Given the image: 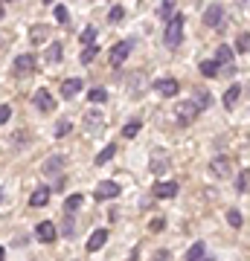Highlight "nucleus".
<instances>
[{"instance_id":"4468645a","label":"nucleus","mask_w":250,"mask_h":261,"mask_svg":"<svg viewBox=\"0 0 250 261\" xmlns=\"http://www.w3.org/2000/svg\"><path fill=\"white\" fill-rule=\"evenodd\" d=\"M213 61H215L218 67H230V64H233V47H227V44H218Z\"/></svg>"},{"instance_id":"cd10ccee","label":"nucleus","mask_w":250,"mask_h":261,"mask_svg":"<svg viewBox=\"0 0 250 261\" xmlns=\"http://www.w3.org/2000/svg\"><path fill=\"white\" fill-rule=\"evenodd\" d=\"M137 134H140V119L128 122V125H122V137H125V140H134Z\"/></svg>"},{"instance_id":"0eeeda50","label":"nucleus","mask_w":250,"mask_h":261,"mask_svg":"<svg viewBox=\"0 0 250 261\" xmlns=\"http://www.w3.org/2000/svg\"><path fill=\"white\" fill-rule=\"evenodd\" d=\"M93 197H96V200H113V197H120V186H117L113 180H102V183L96 186V192H93Z\"/></svg>"},{"instance_id":"79ce46f5","label":"nucleus","mask_w":250,"mask_h":261,"mask_svg":"<svg viewBox=\"0 0 250 261\" xmlns=\"http://www.w3.org/2000/svg\"><path fill=\"white\" fill-rule=\"evenodd\" d=\"M3 15H6V6H3V0H0V18H3Z\"/></svg>"},{"instance_id":"ddd939ff","label":"nucleus","mask_w":250,"mask_h":261,"mask_svg":"<svg viewBox=\"0 0 250 261\" xmlns=\"http://www.w3.org/2000/svg\"><path fill=\"white\" fill-rule=\"evenodd\" d=\"M105 244H108V229H93L90 238H87V252L102 250Z\"/></svg>"},{"instance_id":"e433bc0d","label":"nucleus","mask_w":250,"mask_h":261,"mask_svg":"<svg viewBox=\"0 0 250 261\" xmlns=\"http://www.w3.org/2000/svg\"><path fill=\"white\" fill-rule=\"evenodd\" d=\"M56 20H58V23H67V20H70V12H67V6H56Z\"/></svg>"},{"instance_id":"f3484780","label":"nucleus","mask_w":250,"mask_h":261,"mask_svg":"<svg viewBox=\"0 0 250 261\" xmlns=\"http://www.w3.org/2000/svg\"><path fill=\"white\" fill-rule=\"evenodd\" d=\"M210 168H213V174H218V177H227V174H230V160L215 157L213 163H210Z\"/></svg>"},{"instance_id":"bb28decb","label":"nucleus","mask_w":250,"mask_h":261,"mask_svg":"<svg viewBox=\"0 0 250 261\" xmlns=\"http://www.w3.org/2000/svg\"><path fill=\"white\" fill-rule=\"evenodd\" d=\"M157 15H160V18H166V20H172V18L177 15V12H175V3H172V0H163V6L157 9Z\"/></svg>"},{"instance_id":"2eb2a0df","label":"nucleus","mask_w":250,"mask_h":261,"mask_svg":"<svg viewBox=\"0 0 250 261\" xmlns=\"http://www.w3.org/2000/svg\"><path fill=\"white\" fill-rule=\"evenodd\" d=\"M47 38H50V27H44V23H35V27L29 29V41H32V44H44Z\"/></svg>"},{"instance_id":"5701e85b","label":"nucleus","mask_w":250,"mask_h":261,"mask_svg":"<svg viewBox=\"0 0 250 261\" xmlns=\"http://www.w3.org/2000/svg\"><path fill=\"white\" fill-rule=\"evenodd\" d=\"M195 105H198V111H207L210 105H213V93H207V90H198L195 93V99H192Z\"/></svg>"},{"instance_id":"39448f33","label":"nucleus","mask_w":250,"mask_h":261,"mask_svg":"<svg viewBox=\"0 0 250 261\" xmlns=\"http://www.w3.org/2000/svg\"><path fill=\"white\" fill-rule=\"evenodd\" d=\"M198 113H201V111H198V105H195L192 99H189V102H177L175 105V116L180 122H195V119H198Z\"/></svg>"},{"instance_id":"7ed1b4c3","label":"nucleus","mask_w":250,"mask_h":261,"mask_svg":"<svg viewBox=\"0 0 250 261\" xmlns=\"http://www.w3.org/2000/svg\"><path fill=\"white\" fill-rule=\"evenodd\" d=\"M12 73L18 75V79H24V75H32L35 73V56L32 53H24V56L15 58V64H12Z\"/></svg>"},{"instance_id":"f257e3e1","label":"nucleus","mask_w":250,"mask_h":261,"mask_svg":"<svg viewBox=\"0 0 250 261\" xmlns=\"http://www.w3.org/2000/svg\"><path fill=\"white\" fill-rule=\"evenodd\" d=\"M184 15H175V18L166 23V32H163V44L169 49H177L180 47V41H184Z\"/></svg>"},{"instance_id":"dca6fc26","label":"nucleus","mask_w":250,"mask_h":261,"mask_svg":"<svg viewBox=\"0 0 250 261\" xmlns=\"http://www.w3.org/2000/svg\"><path fill=\"white\" fill-rule=\"evenodd\" d=\"M239 96H241V84H230L227 87V93H224V108H236V102H239Z\"/></svg>"},{"instance_id":"4c0bfd02","label":"nucleus","mask_w":250,"mask_h":261,"mask_svg":"<svg viewBox=\"0 0 250 261\" xmlns=\"http://www.w3.org/2000/svg\"><path fill=\"white\" fill-rule=\"evenodd\" d=\"M12 119V108L9 105H0V125H6Z\"/></svg>"},{"instance_id":"aec40b11","label":"nucleus","mask_w":250,"mask_h":261,"mask_svg":"<svg viewBox=\"0 0 250 261\" xmlns=\"http://www.w3.org/2000/svg\"><path fill=\"white\" fill-rule=\"evenodd\" d=\"M61 166H64V157H61V154H56V157H47L44 174H58V171H61Z\"/></svg>"},{"instance_id":"6ab92c4d","label":"nucleus","mask_w":250,"mask_h":261,"mask_svg":"<svg viewBox=\"0 0 250 261\" xmlns=\"http://www.w3.org/2000/svg\"><path fill=\"white\" fill-rule=\"evenodd\" d=\"M201 258H207V247H204V241H195L186 250V261H201Z\"/></svg>"},{"instance_id":"473e14b6","label":"nucleus","mask_w":250,"mask_h":261,"mask_svg":"<svg viewBox=\"0 0 250 261\" xmlns=\"http://www.w3.org/2000/svg\"><path fill=\"white\" fill-rule=\"evenodd\" d=\"M96 56H99V47L93 44V47H87V49H84V53H82V61H84V64H90V61H93V58H96Z\"/></svg>"},{"instance_id":"f704fd0d","label":"nucleus","mask_w":250,"mask_h":261,"mask_svg":"<svg viewBox=\"0 0 250 261\" xmlns=\"http://www.w3.org/2000/svg\"><path fill=\"white\" fill-rule=\"evenodd\" d=\"M70 128H73V125H70L67 119H61V122L56 125V137H67V134H70Z\"/></svg>"},{"instance_id":"412c9836","label":"nucleus","mask_w":250,"mask_h":261,"mask_svg":"<svg viewBox=\"0 0 250 261\" xmlns=\"http://www.w3.org/2000/svg\"><path fill=\"white\" fill-rule=\"evenodd\" d=\"M61 58H64V47H61V44H50V47H47V61H50V64H58V61H61Z\"/></svg>"},{"instance_id":"f03ea898","label":"nucleus","mask_w":250,"mask_h":261,"mask_svg":"<svg viewBox=\"0 0 250 261\" xmlns=\"http://www.w3.org/2000/svg\"><path fill=\"white\" fill-rule=\"evenodd\" d=\"M32 102H35V108L41 113H53L56 111V96L50 93L47 87H38L35 93H32Z\"/></svg>"},{"instance_id":"9d476101","label":"nucleus","mask_w":250,"mask_h":261,"mask_svg":"<svg viewBox=\"0 0 250 261\" xmlns=\"http://www.w3.org/2000/svg\"><path fill=\"white\" fill-rule=\"evenodd\" d=\"M131 53V41H120V44H113L111 49V67H122L125 64V58Z\"/></svg>"},{"instance_id":"37998d69","label":"nucleus","mask_w":250,"mask_h":261,"mask_svg":"<svg viewBox=\"0 0 250 261\" xmlns=\"http://www.w3.org/2000/svg\"><path fill=\"white\" fill-rule=\"evenodd\" d=\"M3 258H6V250H3V247H0V261H3Z\"/></svg>"},{"instance_id":"7c9ffc66","label":"nucleus","mask_w":250,"mask_h":261,"mask_svg":"<svg viewBox=\"0 0 250 261\" xmlns=\"http://www.w3.org/2000/svg\"><path fill=\"white\" fill-rule=\"evenodd\" d=\"M227 224H230L233 229H239L241 226V212L239 209H227Z\"/></svg>"},{"instance_id":"393cba45","label":"nucleus","mask_w":250,"mask_h":261,"mask_svg":"<svg viewBox=\"0 0 250 261\" xmlns=\"http://www.w3.org/2000/svg\"><path fill=\"white\" fill-rule=\"evenodd\" d=\"M99 35V27H87V29H82L79 32V41L82 44H87V47H93V38Z\"/></svg>"},{"instance_id":"9b49d317","label":"nucleus","mask_w":250,"mask_h":261,"mask_svg":"<svg viewBox=\"0 0 250 261\" xmlns=\"http://www.w3.org/2000/svg\"><path fill=\"white\" fill-rule=\"evenodd\" d=\"M154 90H157L160 96H166V99H172V96H177V90H180V84H177V79H157V82H154Z\"/></svg>"},{"instance_id":"ea45409f","label":"nucleus","mask_w":250,"mask_h":261,"mask_svg":"<svg viewBox=\"0 0 250 261\" xmlns=\"http://www.w3.org/2000/svg\"><path fill=\"white\" fill-rule=\"evenodd\" d=\"M154 261H169V250H157L154 252Z\"/></svg>"},{"instance_id":"58836bf2","label":"nucleus","mask_w":250,"mask_h":261,"mask_svg":"<svg viewBox=\"0 0 250 261\" xmlns=\"http://www.w3.org/2000/svg\"><path fill=\"white\" fill-rule=\"evenodd\" d=\"M61 232H64L67 238L73 235V215H67V218H64V224H61Z\"/></svg>"},{"instance_id":"c85d7f7f","label":"nucleus","mask_w":250,"mask_h":261,"mask_svg":"<svg viewBox=\"0 0 250 261\" xmlns=\"http://www.w3.org/2000/svg\"><path fill=\"white\" fill-rule=\"evenodd\" d=\"M236 189H239V192H250V171H247V168L236 177Z\"/></svg>"},{"instance_id":"4be33fe9","label":"nucleus","mask_w":250,"mask_h":261,"mask_svg":"<svg viewBox=\"0 0 250 261\" xmlns=\"http://www.w3.org/2000/svg\"><path fill=\"white\" fill-rule=\"evenodd\" d=\"M201 73H204L207 79H218V75H221V67L210 58V61H201Z\"/></svg>"},{"instance_id":"c756f323","label":"nucleus","mask_w":250,"mask_h":261,"mask_svg":"<svg viewBox=\"0 0 250 261\" xmlns=\"http://www.w3.org/2000/svg\"><path fill=\"white\" fill-rule=\"evenodd\" d=\"M87 99H90L93 105H99V102H105V99H108V93H105V87H93L90 93H87Z\"/></svg>"},{"instance_id":"2f4dec72","label":"nucleus","mask_w":250,"mask_h":261,"mask_svg":"<svg viewBox=\"0 0 250 261\" xmlns=\"http://www.w3.org/2000/svg\"><path fill=\"white\" fill-rule=\"evenodd\" d=\"M122 18H125V9H122V6H113V9L108 12V20H111V23H120Z\"/></svg>"},{"instance_id":"423d86ee","label":"nucleus","mask_w":250,"mask_h":261,"mask_svg":"<svg viewBox=\"0 0 250 261\" xmlns=\"http://www.w3.org/2000/svg\"><path fill=\"white\" fill-rule=\"evenodd\" d=\"M151 195L157 197V200H169V197L177 195V183L175 180H160V183L151 186Z\"/></svg>"},{"instance_id":"6e6552de","label":"nucleus","mask_w":250,"mask_h":261,"mask_svg":"<svg viewBox=\"0 0 250 261\" xmlns=\"http://www.w3.org/2000/svg\"><path fill=\"white\" fill-rule=\"evenodd\" d=\"M35 235H38V241L41 244H53L56 241V235H58V226L53 224V221H41V224L35 226Z\"/></svg>"},{"instance_id":"72a5a7b5","label":"nucleus","mask_w":250,"mask_h":261,"mask_svg":"<svg viewBox=\"0 0 250 261\" xmlns=\"http://www.w3.org/2000/svg\"><path fill=\"white\" fill-rule=\"evenodd\" d=\"M236 47H239V53H244V49H250V35H247V32H241V35L236 38Z\"/></svg>"},{"instance_id":"a878e982","label":"nucleus","mask_w":250,"mask_h":261,"mask_svg":"<svg viewBox=\"0 0 250 261\" xmlns=\"http://www.w3.org/2000/svg\"><path fill=\"white\" fill-rule=\"evenodd\" d=\"M82 200H84L82 195H70V197L64 200V212H67V215H76V209L82 206Z\"/></svg>"},{"instance_id":"f8f14e48","label":"nucleus","mask_w":250,"mask_h":261,"mask_svg":"<svg viewBox=\"0 0 250 261\" xmlns=\"http://www.w3.org/2000/svg\"><path fill=\"white\" fill-rule=\"evenodd\" d=\"M82 90H84V82H82V79H67V82L61 84V96H64V99H76Z\"/></svg>"},{"instance_id":"b1692460","label":"nucleus","mask_w":250,"mask_h":261,"mask_svg":"<svg viewBox=\"0 0 250 261\" xmlns=\"http://www.w3.org/2000/svg\"><path fill=\"white\" fill-rule=\"evenodd\" d=\"M113 154H117V145H105V148L96 154V166H105V163H111Z\"/></svg>"},{"instance_id":"a19ab883","label":"nucleus","mask_w":250,"mask_h":261,"mask_svg":"<svg viewBox=\"0 0 250 261\" xmlns=\"http://www.w3.org/2000/svg\"><path fill=\"white\" fill-rule=\"evenodd\" d=\"M233 73H236V67H233V64L230 67H221V75H233Z\"/></svg>"},{"instance_id":"a211bd4d","label":"nucleus","mask_w":250,"mask_h":261,"mask_svg":"<svg viewBox=\"0 0 250 261\" xmlns=\"http://www.w3.org/2000/svg\"><path fill=\"white\" fill-rule=\"evenodd\" d=\"M50 195H53L50 189H35V192L29 195V206H47L50 203Z\"/></svg>"},{"instance_id":"1a4fd4ad","label":"nucleus","mask_w":250,"mask_h":261,"mask_svg":"<svg viewBox=\"0 0 250 261\" xmlns=\"http://www.w3.org/2000/svg\"><path fill=\"white\" fill-rule=\"evenodd\" d=\"M148 166H151V171H154V174H163V171L172 166V157H169L166 151H154V154L148 157Z\"/></svg>"},{"instance_id":"20e7f679","label":"nucleus","mask_w":250,"mask_h":261,"mask_svg":"<svg viewBox=\"0 0 250 261\" xmlns=\"http://www.w3.org/2000/svg\"><path fill=\"white\" fill-rule=\"evenodd\" d=\"M221 23H224V6L221 3H210L204 9V27L221 29Z\"/></svg>"},{"instance_id":"c9c22d12","label":"nucleus","mask_w":250,"mask_h":261,"mask_svg":"<svg viewBox=\"0 0 250 261\" xmlns=\"http://www.w3.org/2000/svg\"><path fill=\"white\" fill-rule=\"evenodd\" d=\"M84 122H87V128H99V125H102V116H99V113H87Z\"/></svg>"},{"instance_id":"c03bdc74","label":"nucleus","mask_w":250,"mask_h":261,"mask_svg":"<svg viewBox=\"0 0 250 261\" xmlns=\"http://www.w3.org/2000/svg\"><path fill=\"white\" fill-rule=\"evenodd\" d=\"M201 261H213V258H201Z\"/></svg>"}]
</instances>
